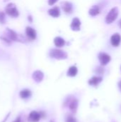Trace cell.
<instances>
[{
	"label": "cell",
	"instance_id": "cell-1",
	"mask_svg": "<svg viewBox=\"0 0 121 122\" xmlns=\"http://www.w3.org/2000/svg\"><path fill=\"white\" fill-rule=\"evenodd\" d=\"M4 36H6L7 39H9L10 41H20V42H26L24 40L25 38L23 37L21 35H18L14 30L10 29L9 28H7L4 31Z\"/></svg>",
	"mask_w": 121,
	"mask_h": 122
},
{
	"label": "cell",
	"instance_id": "cell-2",
	"mask_svg": "<svg viewBox=\"0 0 121 122\" xmlns=\"http://www.w3.org/2000/svg\"><path fill=\"white\" fill-rule=\"evenodd\" d=\"M49 55L51 58L56 59H66L68 57V54L66 51L58 49H53L50 51Z\"/></svg>",
	"mask_w": 121,
	"mask_h": 122
},
{
	"label": "cell",
	"instance_id": "cell-3",
	"mask_svg": "<svg viewBox=\"0 0 121 122\" xmlns=\"http://www.w3.org/2000/svg\"><path fill=\"white\" fill-rule=\"evenodd\" d=\"M5 11L9 16H10L11 17L15 18L19 15V12L18 9H16V5L13 3H10L6 5V6L5 7Z\"/></svg>",
	"mask_w": 121,
	"mask_h": 122
},
{
	"label": "cell",
	"instance_id": "cell-4",
	"mask_svg": "<svg viewBox=\"0 0 121 122\" xmlns=\"http://www.w3.org/2000/svg\"><path fill=\"white\" fill-rule=\"evenodd\" d=\"M118 16V9L117 7H114L112 9H111V11L106 16V22L107 24H111L116 19Z\"/></svg>",
	"mask_w": 121,
	"mask_h": 122
},
{
	"label": "cell",
	"instance_id": "cell-5",
	"mask_svg": "<svg viewBox=\"0 0 121 122\" xmlns=\"http://www.w3.org/2000/svg\"><path fill=\"white\" fill-rule=\"evenodd\" d=\"M26 34L28 39L31 40V41L36 39V30L34 29L33 28L30 27V26H27L26 28Z\"/></svg>",
	"mask_w": 121,
	"mask_h": 122
},
{
	"label": "cell",
	"instance_id": "cell-6",
	"mask_svg": "<svg viewBox=\"0 0 121 122\" xmlns=\"http://www.w3.org/2000/svg\"><path fill=\"white\" fill-rule=\"evenodd\" d=\"M98 59L100 60L101 64L103 66L106 65L111 61V56L108 54H106V53H101L99 54V56H98Z\"/></svg>",
	"mask_w": 121,
	"mask_h": 122
},
{
	"label": "cell",
	"instance_id": "cell-7",
	"mask_svg": "<svg viewBox=\"0 0 121 122\" xmlns=\"http://www.w3.org/2000/svg\"><path fill=\"white\" fill-rule=\"evenodd\" d=\"M40 119H41V117H40L39 113L37 112L33 111L30 113L28 120L29 122H38Z\"/></svg>",
	"mask_w": 121,
	"mask_h": 122
},
{
	"label": "cell",
	"instance_id": "cell-8",
	"mask_svg": "<svg viewBox=\"0 0 121 122\" xmlns=\"http://www.w3.org/2000/svg\"><path fill=\"white\" fill-rule=\"evenodd\" d=\"M71 29L73 31H79L80 26H81V21L78 18L76 17L72 20V22L71 24Z\"/></svg>",
	"mask_w": 121,
	"mask_h": 122
},
{
	"label": "cell",
	"instance_id": "cell-9",
	"mask_svg": "<svg viewBox=\"0 0 121 122\" xmlns=\"http://www.w3.org/2000/svg\"><path fill=\"white\" fill-rule=\"evenodd\" d=\"M121 41V36L118 34H115L111 38V43L113 46H118Z\"/></svg>",
	"mask_w": 121,
	"mask_h": 122
},
{
	"label": "cell",
	"instance_id": "cell-10",
	"mask_svg": "<svg viewBox=\"0 0 121 122\" xmlns=\"http://www.w3.org/2000/svg\"><path fill=\"white\" fill-rule=\"evenodd\" d=\"M32 77H33V79L36 81L37 83H39L41 82L43 79H44V74L42 71H36L33 73V75H32Z\"/></svg>",
	"mask_w": 121,
	"mask_h": 122
},
{
	"label": "cell",
	"instance_id": "cell-11",
	"mask_svg": "<svg viewBox=\"0 0 121 122\" xmlns=\"http://www.w3.org/2000/svg\"><path fill=\"white\" fill-rule=\"evenodd\" d=\"M62 8L63 11L67 14H71L73 11V5L71 2L68 1H64L62 4Z\"/></svg>",
	"mask_w": 121,
	"mask_h": 122
},
{
	"label": "cell",
	"instance_id": "cell-12",
	"mask_svg": "<svg viewBox=\"0 0 121 122\" xmlns=\"http://www.w3.org/2000/svg\"><path fill=\"white\" fill-rule=\"evenodd\" d=\"M48 13L51 16L56 18V17H58L60 16L61 11H60V9L58 6H55L52 9H50L48 11Z\"/></svg>",
	"mask_w": 121,
	"mask_h": 122
},
{
	"label": "cell",
	"instance_id": "cell-13",
	"mask_svg": "<svg viewBox=\"0 0 121 122\" xmlns=\"http://www.w3.org/2000/svg\"><path fill=\"white\" fill-rule=\"evenodd\" d=\"M68 107L70 110L73 113H76L78 108V100L76 99H73L72 100H71L68 104Z\"/></svg>",
	"mask_w": 121,
	"mask_h": 122
},
{
	"label": "cell",
	"instance_id": "cell-14",
	"mask_svg": "<svg viewBox=\"0 0 121 122\" xmlns=\"http://www.w3.org/2000/svg\"><path fill=\"white\" fill-rule=\"evenodd\" d=\"M53 42H54V44H55L56 46H58V47H62V46H63L65 45V44H66L65 40H64L63 38L60 37V36H56V37L54 39Z\"/></svg>",
	"mask_w": 121,
	"mask_h": 122
},
{
	"label": "cell",
	"instance_id": "cell-15",
	"mask_svg": "<svg viewBox=\"0 0 121 122\" xmlns=\"http://www.w3.org/2000/svg\"><path fill=\"white\" fill-rule=\"evenodd\" d=\"M102 77L100 76H93V78H91L89 81H88V84L90 85H93V86H96L98 85L99 83H101L102 81Z\"/></svg>",
	"mask_w": 121,
	"mask_h": 122
},
{
	"label": "cell",
	"instance_id": "cell-16",
	"mask_svg": "<svg viewBox=\"0 0 121 122\" xmlns=\"http://www.w3.org/2000/svg\"><path fill=\"white\" fill-rule=\"evenodd\" d=\"M77 73H78V69H77V67L75 66H71L68 69V72H67V75L68 76L73 77V76H76Z\"/></svg>",
	"mask_w": 121,
	"mask_h": 122
},
{
	"label": "cell",
	"instance_id": "cell-17",
	"mask_svg": "<svg viewBox=\"0 0 121 122\" xmlns=\"http://www.w3.org/2000/svg\"><path fill=\"white\" fill-rule=\"evenodd\" d=\"M100 13V9L98 6H93L89 10V14L92 16H95Z\"/></svg>",
	"mask_w": 121,
	"mask_h": 122
},
{
	"label": "cell",
	"instance_id": "cell-18",
	"mask_svg": "<svg viewBox=\"0 0 121 122\" xmlns=\"http://www.w3.org/2000/svg\"><path fill=\"white\" fill-rule=\"evenodd\" d=\"M19 94H20L21 98H22V99H28V98H29V97H31V91L29 90V89H24V90H22V91L20 92Z\"/></svg>",
	"mask_w": 121,
	"mask_h": 122
},
{
	"label": "cell",
	"instance_id": "cell-19",
	"mask_svg": "<svg viewBox=\"0 0 121 122\" xmlns=\"http://www.w3.org/2000/svg\"><path fill=\"white\" fill-rule=\"evenodd\" d=\"M6 21V16L5 14L3 11H0V23L4 24Z\"/></svg>",
	"mask_w": 121,
	"mask_h": 122
},
{
	"label": "cell",
	"instance_id": "cell-20",
	"mask_svg": "<svg viewBox=\"0 0 121 122\" xmlns=\"http://www.w3.org/2000/svg\"><path fill=\"white\" fill-rule=\"evenodd\" d=\"M66 122H77V121L73 117L68 116V117H67V118L66 119Z\"/></svg>",
	"mask_w": 121,
	"mask_h": 122
},
{
	"label": "cell",
	"instance_id": "cell-21",
	"mask_svg": "<svg viewBox=\"0 0 121 122\" xmlns=\"http://www.w3.org/2000/svg\"><path fill=\"white\" fill-rule=\"evenodd\" d=\"M0 39L2 40V41H4L6 44H11V41H10L9 39H7L6 36H1L0 37Z\"/></svg>",
	"mask_w": 121,
	"mask_h": 122
},
{
	"label": "cell",
	"instance_id": "cell-22",
	"mask_svg": "<svg viewBox=\"0 0 121 122\" xmlns=\"http://www.w3.org/2000/svg\"><path fill=\"white\" fill-rule=\"evenodd\" d=\"M96 71H97V73H98V74H103L104 71V69L101 67H98V68H97Z\"/></svg>",
	"mask_w": 121,
	"mask_h": 122
},
{
	"label": "cell",
	"instance_id": "cell-23",
	"mask_svg": "<svg viewBox=\"0 0 121 122\" xmlns=\"http://www.w3.org/2000/svg\"><path fill=\"white\" fill-rule=\"evenodd\" d=\"M58 0H48V4H49V5H51V6H52V5H53L56 1H57Z\"/></svg>",
	"mask_w": 121,
	"mask_h": 122
},
{
	"label": "cell",
	"instance_id": "cell-24",
	"mask_svg": "<svg viewBox=\"0 0 121 122\" xmlns=\"http://www.w3.org/2000/svg\"><path fill=\"white\" fill-rule=\"evenodd\" d=\"M39 114H40L41 118H44L45 116H46V114H45V113H44V112H41L39 113Z\"/></svg>",
	"mask_w": 121,
	"mask_h": 122
},
{
	"label": "cell",
	"instance_id": "cell-25",
	"mask_svg": "<svg viewBox=\"0 0 121 122\" xmlns=\"http://www.w3.org/2000/svg\"><path fill=\"white\" fill-rule=\"evenodd\" d=\"M28 20H29L30 22H32V20H33V19H32L31 16H28Z\"/></svg>",
	"mask_w": 121,
	"mask_h": 122
},
{
	"label": "cell",
	"instance_id": "cell-26",
	"mask_svg": "<svg viewBox=\"0 0 121 122\" xmlns=\"http://www.w3.org/2000/svg\"><path fill=\"white\" fill-rule=\"evenodd\" d=\"M14 122H21V118L20 117H18Z\"/></svg>",
	"mask_w": 121,
	"mask_h": 122
},
{
	"label": "cell",
	"instance_id": "cell-27",
	"mask_svg": "<svg viewBox=\"0 0 121 122\" xmlns=\"http://www.w3.org/2000/svg\"><path fill=\"white\" fill-rule=\"evenodd\" d=\"M118 86H119V88H120V90L121 91V81L118 83Z\"/></svg>",
	"mask_w": 121,
	"mask_h": 122
},
{
	"label": "cell",
	"instance_id": "cell-28",
	"mask_svg": "<svg viewBox=\"0 0 121 122\" xmlns=\"http://www.w3.org/2000/svg\"><path fill=\"white\" fill-rule=\"evenodd\" d=\"M118 24H119V26L121 28V19L119 21V22H118Z\"/></svg>",
	"mask_w": 121,
	"mask_h": 122
},
{
	"label": "cell",
	"instance_id": "cell-29",
	"mask_svg": "<svg viewBox=\"0 0 121 122\" xmlns=\"http://www.w3.org/2000/svg\"><path fill=\"white\" fill-rule=\"evenodd\" d=\"M53 122V121H51V122Z\"/></svg>",
	"mask_w": 121,
	"mask_h": 122
}]
</instances>
